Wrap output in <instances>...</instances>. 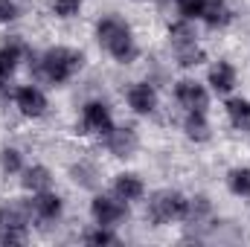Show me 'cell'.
<instances>
[{"label": "cell", "instance_id": "1", "mask_svg": "<svg viewBox=\"0 0 250 247\" xmlns=\"http://www.w3.org/2000/svg\"><path fill=\"white\" fill-rule=\"evenodd\" d=\"M96 38H99V44H102L120 64L134 62L137 47H134L131 29H128L125 21H120V18H102L99 26H96Z\"/></svg>", "mask_w": 250, "mask_h": 247}, {"label": "cell", "instance_id": "2", "mask_svg": "<svg viewBox=\"0 0 250 247\" xmlns=\"http://www.w3.org/2000/svg\"><path fill=\"white\" fill-rule=\"evenodd\" d=\"M82 53L70 50V47H53L41 56V73L53 82V84H62L67 82L76 70H82Z\"/></svg>", "mask_w": 250, "mask_h": 247}, {"label": "cell", "instance_id": "3", "mask_svg": "<svg viewBox=\"0 0 250 247\" xmlns=\"http://www.w3.org/2000/svg\"><path fill=\"white\" fill-rule=\"evenodd\" d=\"M184 215H187V198L181 192L163 189L148 201V221L151 224H166V221H175Z\"/></svg>", "mask_w": 250, "mask_h": 247}, {"label": "cell", "instance_id": "4", "mask_svg": "<svg viewBox=\"0 0 250 247\" xmlns=\"http://www.w3.org/2000/svg\"><path fill=\"white\" fill-rule=\"evenodd\" d=\"M90 212L96 218L99 227H114L117 221H123L128 215V206H125L123 198H108V195H96L93 204H90Z\"/></svg>", "mask_w": 250, "mask_h": 247}, {"label": "cell", "instance_id": "5", "mask_svg": "<svg viewBox=\"0 0 250 247\" xmlns=\"http://www.w3.org/2000/svg\"><path fill=\"white\" fill-rule=\"evenodd\" d=\"M29 218H32V204H26V201L12 198L0 206V227L3 230H26Z\"/></svg>", "mask_w": 250, "mask_h": 247}, {"label": "cell", "instance_id": "6", "mask_svg": "<svg viewBox=\"0 0 250 247\" xmlns=\"http://www.w3.org/2000/svg\"><path fill=\"white\" fill-rule=\"evenodd\" d=\"M82 123H84V134L108 137V134L114 131L111 114H108V108H105L102 102H90V105H84V117H82Z\"/></svg>", "mask_w": 250, "mask_h": 247}, {"label": "cell", "instance_id": "7", "mask_svg": "<svg viewBox=\"0 0 250 247\" xmlns=\"http://www.w3.org/2000/svg\"><path fill=\"white\" fill-rule=\"evenodd\" d=\"M175 96H178V102L187 108V111H207V105H209V96H207V90L198 84V82H178V87H175Z\"/></svg>", "mask_w": 250, "mask_h": 247}, {"label": "cell", "instance_id": "8", "mask_svg": "<svg viewBox=\"0 0 250 247\" xmlns=\"http://www.w3.org/2000/svg\"><path fill=\"white\" fill-rule=\"evenodd\" d=\"M128 105H131L134 114H151V111L157 108V93H154V87L146 84V82L131 84V87H128Z\"/></svg>", "mask_w": 250, "mask_h": 247}, {"label": "cell", "instance_id": "9", "mask_svg": "<svg viewBox=\"0 0 250 247\" xmlns=\"http://www.w3.org/2000/svg\"><path fill=\"white\" fill-rule=\"evenodd\" d=\"M15 102H18V108H21L23 117H41L47 111V96L38 87H21L15 93Z\"/></svg>", "mask_w": 250, "mask_h": 247}, {"label": "cell", "instance_id": "10", "mask_svg": "<svg viewBox=\"0 0 250 247\" xmlns=\"http://www.w3.org/2000/svg\"><path fill=\"white\" fill-rule=\"evenodd\" d=\"M108 148L114 157H131L137 151V131L134 128H114L108 134Z\"/></svg>", "mask_w": 250, "mask_h": 247}, {"label": "cell", "instance_id": "11", "mask_svg": "<svg viewBox=\"0 0 250 247\" xmlns=\"http://www.w3.org/2000/svg\"><path fill=\"white\" fill-rule=\"evenodd\" d=\"M32 212H35L41 221H56V218L62 215V198L53 195L50 189L35 192V198H32Z\"/></svg>", "mask_w": 250, "mask_h": 247}, {"label": "cell", "instance_id": "12", "mask_svg": "<svg viewBox=\"0 0 250 247\" xmlns=\"http://www.w3.org/2000/svg\"><path fill=\"white\" fill-rule=\"evenodd\" d=\"M209 84H212L215 93H230L233 84H236V70H233V64H227V62L215 64V67L209 70Z\"/></svg>", "mask_w": 250, "mask_h": 247}, {"label": "cell", "instance_id": "13", "mask_svg": "<svg viewBox=\"0 0 250 247\" xmlns=\"http://www.w3.org/2000/svg\"><path fill=\"white\" fill-rule=\"evenodd\" d=\"M143 192H146V186L137 175H120L114 184V195L123 201H137V198H143Z\"/></svg>", "mask_w": 250, "mask_h": 247}, {"label": "cell", "instance_id": "14", "mask_svg": "<svg viewBox=\"0 0 250 247\" xmlns=\"http://www.w3.org/2000/svg\"><path fill=\"white\" fill-rule=\"evenodd\" d=\"M209 212H212L209 198H207V195H195V198H187V215H184V221H189V224H201Z\"/></svg>", "mask_w": 250, "mask_h": 247}, {"label": "cell", "instance_id": "15", "mask_svg": "<svg viewBox=\"0 0 250 247\" xmlns=\"http://www.w3.org/2000/svg\"><path fill=\"white\" fill-rule=\"evenodd\" d=\"M184 131H187L189 140H195V143L209 140V125H207V120H204V114H201V111H189L187 123H184Z\"/></svg>", "mask_w": 250, "mask_h": 247}, {"label": "cell", "instance_id": "16", "mask_svg": "<svg viewBox=\"0 0 250 247\" xmlns=\"http://www.w3.org/2000/svg\"><path fill=\"white\" fill-rule=\"evenodd\" d=\"M224 108H227L230 123L236 125V128H242V131H248L250 128V102L248 99H230Z\"/></svg>", "mask_w": 250, "mask_h": 247}, {"label": "cell", "instance_id": "17", "mask_svg": "<svg viewBox=\"0 0 250 247\" xmlns=\"http://www.w3.org/2000/svg\"><path fill=\"white\" fill-rule=\"evenodd\" d=\"M50 184H53V178H50V169H44V166H32L23 172V186L29 192H44V189H50Z\"/></svg>", "mask_w": 250, "mask_h": 247}, {"label": "cell", "instance_id": "18", "mask_svg": "<svg viewBox=\"0 0 250 247\" xmlns=\"http://www.w3.org/2000/svg\"><path fill=\"white\" fill-rule=\"evenodd\" d=\"M70 178L76 181L79 186H84V189H96V184H99V172H96V166L93 163H76L73 169H70Z\"/></svg>", "mask_w": 250, "mask_h": 247}, {"label": "cell", "instance_id": "19", "mask_svg": "<svg viewBox=\"0 0 250 247\" xmlns=\"http://www.w3.org/2000/svg\"><path fill=\"white\" fill-rule=\"evenodd\" d=\"M201 18H204L209 26H224V23L230 21V9L224 6V0H207Z\"/></svg>", "mask_w": 250, "mask_h": 247}, {"label": "cell", "instance_id": "20", "mask_svg": "<svg viewBox=\"0 0 250 247\" xmlns=\"http://www.w3.org/2000/svg\"><path fill=\"white\" fill-rule=\"evenodd\" d=\"M18 62H21V47H18V44H6V47L0 50V82H6V79L15 73Z\"/></svg>", "mask_w": 250, "mask_h": 247}, {"label": "cell", "instance_id": "21", "mask_svg": "<svg viewBox=\"0 0 250 247\" xmlns=\"http://www.w3.org/2000/svg\"><path fill=\"white\" fill-rule=\"evenodd\" d=\"M169 41H172V47H175V50L195 44V29H192V23H189V21H181V23H175V26L169 29Z\"/></svg>", "mask_w": 250, "mask_h": 247}, {"label": "cell", "instance_id": "22", "mask_svg": "<svg viewBox=\"0 0 250 247\" xmlns=\"http://www.w3.org/2000/svg\"><path fill=\"white\" fill-rule=\"evenodd\" d=\"M227 186L233 195H242V198H250V169H233L227 175Z\"/></svg>", "mask_w": 250, "mask_h": 247}, {"label": "cell", "instance_id": "23", "mask_svg": "<svg viewBox=\"0 0 250 247\" xmlns=\"http://www.w3.org/2000/svg\"><path fill=\"white\" fill-rule=\"evenodd\" d=\"M0 166H3V172L6 175H15V172H21V151L18 148H3L0 151Z\"/></svg>", "mask_w": 250, "mask_h": 247}, {"label": "cell", "instance_id": "24", "mask_svg": "<svg viewBox=\"0 0 250 247\" xmlns=\"http://www.w3.org/2000/svg\"><path fill=\"white\" fill-rule=\"evenodd\" d=\"M178 62L184 64V67H195V64H201V62H204V50H201L198 44L181 47V50H178Z\"/></svg>", "mask_w": 250, "mask_h": 247}, {"label": "cell", "instance_id": "25", "mask_svg": "<svg viewBox=\"0 0 250 247\" xmlns=\"http://www.w3.org/2000/svg\"><path fill=\"white\" fill-rule=\"evenodd\" d=\"M178 3V9H181V15L192 21V18H201L204 15V6H207V0H175Z\"/></svg>", "mask_w": 250, "mask_h": 247}, {"label": "cell", "instance_id": "26", "mask_svg": "<svg viewBox=\"0 0 250 247\" xmlns=\"http://www.w3.org/2000/svg\"><path fill=\"white\" fill-rule=\"evenodd\" d=\"M84 242H87V245H117V236H111V233H108V227H99V230L87 233V236H84Z\"/></svg>", "mask_w": 250, "mask_h": 247}, {"label": "cell", "instance_id": "27", "mask_svg": "<svg viewBox=\"0 0 250 247\" xmlns=\"http://www.w3.org/2000/svg\"><path fill=\"white\" fill-rule=\"evenodd\" d=\"M79 6H82V0H53V9L59 18H73L79 12Z\"/></svg>", "mask_w": 250, "mask_h": 247}, {"label": "cell", "instance_id": "28", "mask_svg": "<svg viewBox=\"0 0 250 247\" xmlns=\"http://www.w3.org/2000/svg\"><path fill=\"white\" fill-rule=\"evenodd\" d=\"M18 18V6H15V0H0V21L6 23V21H15Z\"/></svg>", "mask_w": 250, "mask_h": 247}]
</instances>
